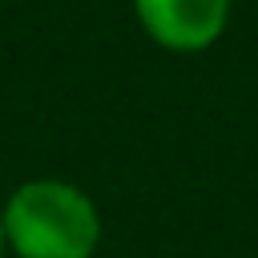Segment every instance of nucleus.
Instances as JSON below:
<instances>
[{"label":"nucleus","mask_w":258,"mask_h":258,"mask_svg":"<svg viewBox=\"0 0 258 258\" xmlns=\"http://www.w3.org/2000/svg\"><path fill=\"white\" fill-rule=\"evenodd\" d=\"M4 250H8V238H4V218H0V258H4Z\"/></svg>","instance_id":"7ed1b4c3"},{"label":"nucleus","mask_w":258,"mask_h":258,"mask_svg":"<svg viewBox=\"0 0 258 258\" xmlns=\"http://www.w3.org/2000/svg\"><path fill=\"white\" fill-rule=\"evenodd\" d=\"M234 0H133L141 28L169 52H202L230 24Z\"/></svg>","instance_id":"f03ea898"},{"label":"nucleus","mask_w":258,"mask_h":258,"mask_svg":"<svg viewBox=\"0 0 258 258\" xmlns=\"http://www.w3.org/2000/svg\"><path fill=\"white\" fill-rule=\"evenodd\" d=\"M0 218L16 258H93L101 242V214L93 198L60 177L16 185Z\"/></svg>","instance_id":"f257e3e1"}]
</instances>
